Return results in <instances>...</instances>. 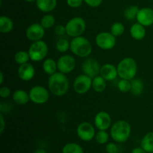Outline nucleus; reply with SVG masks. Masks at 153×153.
I'll list each match as a JSON object with an SVG mask.
<instances>
[{"label": "nucleus", "instance_id": "bb28decb", "mask_svg": "<svg viewBox=\"0 0 153 153\" xmlns=\"http://www.w3.org/2000/svg\"><path fill=\"white\" fill-rule=\"evenodd\" d=\"M30 60V56L28 52L26 51L21 50L18 51L14 55V61L17 64L22 65V64L28 63V61Z\"/></svg>", "mask_w": 153, "mask_h": 153}, {"label": "nucleus", "instance_id": "cd10ccee", "mask_svg": "<svg viewBox=\"0 0 153 153\" xmlns=\"http://www.w3.org/2000/svg\"><path fill=\"white\" fill-rule=\"evenodd\" d=\"M140 8L137 5H131L127 7L124 10V16L128 20H133L137 18V15L138 13Z\"/></svg>", "mask_w": 153, "mask_h": 153}, {"label": "nucleus", "instance_id": "7ed1b4c3", "mask_svg": "<svg viewBox=\"0 0 153 153\" xmlns=\"http://www.w3.org/2000/svg\"><path fill=\"white\" fill-rule=\"evenodd\" d=\"M131 128L126 120H118L112 125L110 134L111 138L117 143H124L130 137Z\"/></svg>", "mask_w": 153, "mask_h": 153}, {"label": "nucleus", "instance_id": "393cba45", "mask_svg": "<svg viewBox=\"0 0 153 153\" xmlns=\"http://www.w3.org/2000/svg\"><path fill=\"white\" fill-rule=\"evenodd\" d=\"M143 81L139 79H134L131 82V92L134 96L141 95L143 92Z\"/></svg>", "mask_w": 153, "mask_h": 153}, {"label": "nucleus", "instance_id": "39448f33", "mask_svg": "<svg viewBox=\"0 0 153 153\" xmlns=\"http://www.w3.org/2000/svg\"><path fill=\"white\" fill-rule=\"evenodd\" d=\"M65 26L67 35L74 38L83 34L86 29V22L83 18L75 16L67 22Z\"/></svg>", "mask_w": 153, "mask_h": 153}, {"label": "nucleus", "instance_id": "f257e3e1", "mask_svg": "<svg viewBox=\"0 0 153 153\" xmlns=\"http://www.w3.org/2000/svg\"><path fill=\"white\" fill-rule=\"evenodd\" d=\"M48 86L51 94L56 97H62L68 91L70 83L65 74L61 72H56L49 76Z\"/></svg>", "mask_w": 153, "mask_h": 153}, {"label": "nucleus", "instance_id": "5701e85b", "mask_svg": "<svg viewBox=\"0 0 153 153\" xmlns=\"http://www.w3.org/2000/svg\"><path fill=\"white\" fill-rule=\"evenodd\" d=\"M43 70L44 73L49 76L54 74L58 70L57 62L52 58H46L43 63Z\"/></svg>", "mask_w": 153, "mask_h": 153}, {"label": "nucleus", "instance_id": "9b49d317", "mask_svg": "<svg viewBox=\"0 0 153 153\" xmlns=\"http://www.w3.org/2000/svg\"><path fill=\"white\" fill-rule=\"evenodd\" d=\"M100 69L101 67L100 63L92 58H87L82 64V71L83 74L87 75L92 79L100 75Z\"/></svg>", "mask_w": 153, "mask_h": 153}, {"label": "nucleus", "instance_id": "c85d7f7f", "mask_svg": "<svg viewBox=\"0 0 153 153\" xmlns=\"http://www.w3.org/2000/svg\"><path fill=\"white\" fill-rule=\"evenodd\" d=\"M40 23L45 29H49L54 26L55 23V19L52 14H46L41 18Z\"/></svg>", "mask_w": 153, "mask_h": 153}, {"label": "nucleus", "instance_id": "423d86ee", "mask_svg": "<svg viewBox=\"0 0 153 153\" xmlns=\"http://www.w3.org/2000/svg\"><path fill=\"white\" fill-rule=\"evenodd\" d=\"M48 46L46 42L43 40H37L33 42L28 49L30 60L34 62H39L46 58L48 54Z\"/></svg>", "mask_w": 153, "mask_h": 153}, {"label": "nucleus", "instance_id": "412c9836", "mask_svg": "<svg viewBox=\"0 0 153 153\" xmlns=\"http://www.w3.org/2000/svg\"><path fill=\"white\" fill-rule=\"evenodd\" d=\"M107 81L100 75L96 76L92 79V88L97 93H102L106 89Z\"/></svg>", "mask_w": 153, "mask_h": 153}, {"label": "nucleus", "instance_id": "aec40b11", "mask_svg": "<svg viewBox=\"0 0 153 153\" xmlns=\"http://www.w3.org/2000/svg\"><path fill=\"white\" fill-rule=\"evenodd\" d=\"M13 100L19 105H26L30 100L29 94L23 90H16L13 94Z\"/></svg>", "mask_w": 153, "mask_h": 153}, {"label": "nucleus", "instance_id": "e433bc0d", "mask_svg": "<svg viewBox=\"0 0 153 153\" xmlns=\"http://www.w3.org/2000/svg\"><path fill=\"white\" fill-rule=\"evenodd\" d=\"M55 33L57 35L59 36H63L65 34H67V31H66V26L62 25H58L57 26H55Z\"/></svg>", "mask_w": 153, "mask_h": 153}, {"label": "nucleus", "instance_id": "1a4fd4ad", "mask_svg": "<svg viewBox=\"0 0 153 153\" xmlns=\"http://www.w3.org/2000/svg\"><path fill=\"white\" fill-rule=\"evenodd\" d=\"M92 78L85 74L78 76L73 82V89L78 94H85L92 88Z\"/></svg>", "mask_w": 153, "mask_h": 153}, {"label": "nucleus", "instance_id": "ddd939ff", "mask_svg": "<svg viewBox=\"0 0 153 153\" xmlns=\"http://www.w3.org/2000/svg\"><path fill=\"white\" fill-rule=\"evenodd\" d=\"M25 35L28 40L32 42L40 40L45 35V28L40 23H33L27 28Z\"/></svg>", "mask_w": 153, "mask_h": 153}, {"label": "nucleus", "instance_id": "473e14b6", "mask_svg": "<svg viewBox=\"0 0 153 153\" xmlns=\"http://www.w3.org/2000/svg\"><path fill=\"white\" fill-rule=\"evenodd\" d=\"M117 88L119 91L123 93H127L131 91V81L126 79H121L117 84Z\"/></svg>", "mask_w": 153, "mask_h": 153}, {"label": "nucleus", "instance_id": "f8f14e48", "mask_svg": "<svg viewBox=\"0 0 153 153\" xmlns=\"http://www.w3.org/2000/svg\"><path fill=\"white\" fill-rule=\"evenodd\" d=\"M76 59L70 55H62L57 61L58 70L64 74H67L73 71L76 67Z\"/></svg>", "mask_w": 153, "mask_h": 153}, {"label": "nucleus", "instance_id": "2f4dec72", "mask_svg": "<svg viewBox=\"0 0 153 153\" xmlns=\"http://www.w3.org/2000/svg\"><path fill=\"white\" fill-rule=\"evenodd\" d=\"M96 141L99 144H105L109 138V135L108 132L105 130H99L95 135Z\"/></svg>", "mask_w": 153, "mask_h": 153}, {"label": "nucleus", "instance_id": "c9c22d12", "mask_svg": "<svg viewBox=\"0 0 153 153\" xmlns=\"http://www.w3.org/2000/svg\"><path fill=\"white\" fill-rule=\"evenodd\" d=\"M10 90L8 87H1L0 88V97L1 98H7L10 95Z\"/></svg>", "mask_w": 153, "mask_h": 153}, {"label": "nucleus", "instance_id": "79ce46f5", "mask_svg": "<svg viewBox=\"0 0 153 153\" xmlns=\"http://www.w3.org/2000/svg\"><path fill=\"white\" fill-rule=\"evenodd\" d=\"M0 78H1V80H0V84H2L3 83V79H4V75H3L2 72L0 73Z\"/></svg>", "mask_w": 153, "mask_h": 153}, {"label": "nucleus", "instance_id": "f3484780", "mask_svg": "<svg viewBox=\"0 0 153 153\" xmlns=\"http://www.w3.org/2000/svg\"><path fill=\"white\" fill-rule=\"evenodd\" d=\"M100 75L106 81H113L118 76L117 68L111 64H105L101 67Z\"/></svg>", "mask_w": 153, "mask_h": 153}, {"label": "nucleus", "instance_id": "c03bdc74", "mask_svg": "<svg viewBox=\"0 0 153 153\" xmlns=\"http://www.w3.org/2000/svg\"><path fill=\"white\" fill-rule=\"evenodd\" d=\"M152 153H153V152H152Z\"/></svg>", "mask_w": 153, "mask_h": 153}, {"label": "nucleus", "instance_id": "a18cd8bd", "mask_svg": "<svg viewBox=\"0 0 153 153\" xmlns=\"http://www.w3.org/2000/svg\"><path fill=\"white\" fill-rule=\"evenodd\" d=\"M117 153H118V152H117Z\"/></svg>", "mask_w": 153, "mask_h": 153}, {"label": "nucleus", "instance_id": "f704fd0d", "mask_svg": "<svg viewBox=\"0 0 153 153\" xmlns=\"http://www.w3.org/2000/svg\"><path fill=\"white\" fill-rule=\"evenodd\" d=\"M106 152L107 153H117L118 147L115 143H108L106 145Z\"/></svg>", "mask_w": 153, "mask_h": 153}, {"label": "nucleus", "instance_id": "f03ea898", "mask_svg": "<svg viewBox=\"0 0 153 153\" xmlns=\"http://www.w3.org/2000/svg\"><path fill=\"white\" fill-rule=\"evenodd\" d=\"M118 76L121 79L131 81L134 79L137 73V64L132 58H125L121 60L117 67Z\"/></svg>", "mask_w": 153, "mask_h": 153}, {"label": "nucleus", "instance_id": "a211bd4d", "mask_svg": "<svg viewBox=\"0 0 153 153\" xmlns=\"http://www.w3.org/2000/svg\"><path fill=\"white\" fill-rule=\"evenodd\" d=\"M130 34L131 37L136 40H141L145 37L146 34V31L145 29V26L140 23L133 24L130 28Z\"/></svg>", "mask_w": 153, "mask_h": 153}, {"label": "nucleus", "instance_id": "2eb2a0df", "mask_svg": "<svg viewBox=\"0 0 153 153\" xmlns=\"http://www.w3.org/2000/svg\"><path fill=\"white\" fill-rule=\"evenodd\" d=\"M136 19L137 22L143 26H150L153 25V9L150 7H143L139 10Z\"/></svg>", "mask_w": 153, "mask_h": 153}, {"label": "nucleus", "instance_id": "9d476101", "mask_svg": "<svg viewBox=\"0 0 153 153\" xmlns=\"http://www.w3.org/2000/svg\"><path fill=\"white\" fill-rule=\"evenodd\" d=\"M77 135L83 141H91L95 137L96 131L94 126L88 122H82L76 129Z\"/></svg>", "mask_w": 153, "mask_h": 153}, {"label": "nucleus", "instance_id": "20e7f679", "mask_svg": "<svg viewBox=\"0 0 153 153\" xmlns=\"http://www.w3.org/2000/svg\"><path fill=\"white\" fill-rule=\"evenodd\" d=\"M70 49L76 56L87 58L92 52V45L86 37L79 36L74 37L71 40Z\"/></svg>", "mask_w": 153, "mask_h": 153}, {"label": "nucleus", "instance_id": "4468645a", "mask_svg": "<svg viewBox=\"0 0 153 153\" xmlns=\"http://www.w3.org/2000/svg\"><path fill=\"white\" fill-rule=\"evenodd\" d=\"M94 124L98 130L106 131L111 125V117L108 112L102 111L96 114L94 118Z\"/></svg>", "mask_w": 153, "mask_h": 153}, {"label": "nucleus", "instance_id": "a878e982", "mask_svg": "<svg viewBox=\"0 0 153 153\" xmlns=\"http://www.w3.org/2000/svg\"><path fill=\"white\" fill-rule=\"evenodd\" d=\"M62 153H84V150L78 143H68L63 147Z\"/></svg>", "mask_w": 153, "mask_h": 153}, {"label": "nucleus", "instance_id": "0eeeda50", "mask_svg": "<svg viewBox=\"0 0 153 153\" xmlns=\"http://www.w3.org/2000/svg\"><path fill=\"white\" fill-rule=\"evenodd\" d=\"M30 101L37 105L45 104L49 99V92L46 88L40 85L32 87L28 92Z\"/></svg>", "mask_w": 153, "mask_h": 153}, {"label": "nucleus", "instance_id": "ea45409f", "mask_svg": "<svg viewBox=\"0 0 153 153\" xmlns=\"http://www.w3.org/2000/svg\"><path fill=\"white\" fill-rule=\"evenodd\" d=\"M131 153H148V152H146L142 147H137V148H134V149H133Z\"/></svg>", "mask_w": 153, "mask_h": 153}, {"label": "nucleus", "instance_id": "6ab92c4d", "mask_svg": "<svg viewBox=\"0 0 153 153\" xmlns=\"http://www.w3.org/2000/svg\"><path fill=\"white\" fill-rule=\"evenodd\" d=\"M37 8L44 13H49L55 9L57 0H36Z\"/></svg>", "mask_w": 153, "mask_h": 153}, {"label": "nucleus", "instance_id": "4be33fe9", "mask_svg": "<svg viewBox=\"0 0 153 153\" xmlns=\"http://www.w3.org/2000/svg\"><path fill=\"white\" fill-rule=\"evenodd\" d=\"M13 28V22L10 17L7 16H1L0 17V32L7 34L10 32Z\"/></svg>", "mask_w": 153, "mask_h": 153}, {"label": "nucleus", "instance_id": "dca6fc26", "mask_svg": "<svg viewBox=\"0 0 153 153\" xmlns=\"http://www.w3.org/2000/svg\"><path fill=\"white\" fill-rule=\"evenodd\" d=\"M17 73L18 76L21 80L28 82L31 80L35 76V69L33 67L32 64L29 63H25L22 65H19Z\"/></svg>", "mask_w": 153, "mask_h": 153}, {"label": "nucleus", "instance_id": "37998d69", "mask_svg": "<svg viewBox=\"0 0 153 153\" xmlns=\"http://www.w3.org/2000/svg\"><path fill=\"white\" fill-rule=\"evenodd\" d=\"M26 1H28V2H33V1H36V0H25Z\"/></svg>", "mask_w": 153, "mask_h": 153}, {"label": "nucleus", "instance_id": "b1692460", "mask_svg": "<svg viewBox=\"0 0 153 153\" xmlns=\"http://www.w3.org/2000/svg\"><path fill=\"white\" fill-rule=\"evenodd\" d=\"M140 147L143 148L146 152H153V131L145 134L140 143Z\"/></svg>", "mask_w": 153, "mask_h": 153}, {"label": "nucleus", "instance_id": "72a5a7b5", "mask_svg": "<svg viewBox=\"0 0 153 153\" xmlns=\"http://www.w3.org/2000/svg\"><path fill=\"white\" fill-rule=\"evenodd\" d=\"M84 0H67V3L70 7L76 8L80 7L83 3Z\"/></svg>", "mask_w": 153, "mask_h": 153}, {"label": "nucleus", "instance_id": "58836bf2", "mask_svg": "<svg viewBox=\"0 0 153 153\" xmlns=\"http://www.w3.org/2000/svg\"><path fill=\"white\" fill-rule=\"evenodd\" d=\"M0 121H1V128H0V133L2 134L3 131H4V128H5V122H4V118L3 116L2 113H1L0 114Z\"/></svg>", "mask_w": 153, "mask_h": 153}, {"label": "nucleus", "instance_id": "7c9ffc66", "mask_svg": "<svg viewBox=\"0 0 153 153\" xmlns=\"http://www.w3.org/2000/svg\"><path fill=\"white\" fill-rule=\"evenodd\" d=\"M56 49L58 52L64 53L70 49V43L65 38H60L56 43Z\"/></svg>", "mask_w": 153, "mask_h": 153}, {"label": "nucleus", "instance_id": "c756f323", "mask_svg": "<svg viewBox=\"0 0 153 153\" xmlns=\"http://www.w3.org/2000/svg\"><path fill=\"white\" fill-rule=\"evenodd\" d=\"M125 31V26L122 22H116L111 25V27L110 32L115 37H119L121 36Z\"/></svg>", "mask_w": 153, "mask_h": 153}, {"label": "nucleus", "instance_id": "a19ab883", "mask_svg": "<svg viewBox=\"0 0 153 153\" xmlns=\"http://www.w3.org/2000/svg\"><path fill=\"white\" fill-rule=\"evenodd\" d=\"M34 153H47V152L43 149H37L36 151H34Z\"/></svg>", "mask_w": 153, "mask_h": 153}, {"label": "nucleus", "instance_id": "4c0bfd02", "mask_svg": "<svg viewBox=\"0 0 153 153\" xmlns=\"http://www.w3.org/2000/svg\"><path fill=\"white\" fill-rule=\"evenodd\" d=\"M88 6L91 7H97L102 4V0H84Z\"/></svg>", "mask_w": 153, "mask_h": 153}, {"label": "nucleus", "instance_id": "6e6552de", "mask_svg": "<svg viewBox=\"0 0 153 153\" xmlns=\"http://www.w3.org/2000/svg\"><path fill=\"white\" fill-rule=\"evenodd\" d=\"M96 44L103 50L113 49L116 45V37L111 32L102 31L99 33L96 37Z\"/></svg>", "mask_w": 153, "mask_h": 153}]
</instances>
